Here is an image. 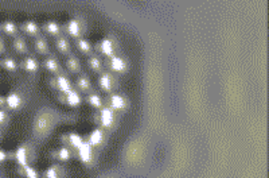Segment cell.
I'll use <instances>...</instances> for the list:
<instances>
[{"label": "cell", "instance_id": "cell-1", "mask_svg": "<svg viewBox=\"0 0 269 178\" xmlns=\"http://www.w3.org/2000/svg\"><path fill=\"white\" fill-rule=\"evenodd\" d=\"M90 119H92V123L98 129L111 130L113 129V125L116 124V112H113L111 108L105 106L101 110L92 114Z\"/></svg>", "mask_w": 269, "mask_h": 178}, {"label": "cell", "instance_id": "cell-2", "mask_svg": "<svg viewBox=\"0 0 269 178\" xmlns=\"http://www.w3.org/2000/svg\"><path fill=\"white\" fill-rule=\"evenodd\" d=\"M52 123H54L52 115L50 114V112H47V111H41V112L35 116V119H34V134H35L37 137H46V135L51 131Z\"/></svg>", "mask_w": 269, "mask_h": 178}, {"label": "cell", "instance_id": "cell-3", "mask_svg": "<svg viewBox=\"0 0 269 178\" xmlns=\"http://www.w3.org/2000/svg\"><path fill=\"white\" fill-rule=\"evenodd\" d=\"M34 158V150L30 144L23 143L16 146L12 151L8 152V159H12L18 166L30 165V161Z\"/></svg>", "mask_w": 269, "mask_h": 178}, {"label": "cell", "instance_id": "cell-4", "mask_svg": "<svg viewBox=\"0 0 269 178\" xmlns=\"http://www.w3.org/2000/svg\"><path fill=\"white\" fill-rule=\"evenodd\" d=\"M86 30V23L83 18H73V19L67 20L62 26V33H65L66 38L79 39L84 38V33Z\"/></svg>", "mask_w": 269, "mask_h": 178}, {"label": "cell", "instance_id": "cell-5", "mask_svg": "<svg viewBox=\"0 0 269 178\" xmlns=\"http://www.w3.org/2000/svg\"><path fill=\"white\" fill-rule=\"evenodd\" d=\"M117 42L115 39L109 38V37H105V38H101L100 41H97L93 45V52L97 54L98 57H105L106 60L113 56H116L117 52Z\"/></svg>", "mask_w": 269, "mask_h": 178}, {"label": "cell", "instance_id": "cell-6", "mask_svg": "<svg viewBox=\"0 0 269 178\" xmlns=\"http://www.w3.org/2000/svg\"><path fill=\"white\" fill-rule=\"evenodd\" d=\"M49 87L51 88L52 91H56L58 95L61 93H66V92L71 91L73 89V81L67 76H65L64 73L62 74H57V76H51L49 80Z\"/></svg>", "mask_w": 269, "mask_h": 178}, {"label": "cell", "instance_id": "cell-7", "mask_svg": "<svg viewBox=\"0 0 269 178\" xmlns=\"http://www.w3.org/2000/svg\"><path fill=\"white\" fill-rule=\"evenodd\" d=\"M105 106L111 108L113 112H123V111L127 110L128 107V100L127 97L121 93H109L105 99Z\"/></svg>", "mask_w": 269, "mask_h": 178}, {"label": "cell", "instance_id": "cell-8", "mask_svg": "<svg viewBox=\"0 0 269 178\" xmlns=\"http://www.w3.org/2000/svg\"><path fill=\"white\" fill-rule=\"evenodd\" d=\"M57 97H58V101L61 104H64V106L69 107V108H78L84 103L83 95L78 91H75L74 88L71 91L66 92V93H61Z\"/></svg>", "mask_w": 269, "mask_h": 178}, {"label": "cell", "instance_id": "cell-9", "mask_svg": "<svg viewBox=\"0 0 269 178\" xmlns=\"http://www.w3.org/2000/svg\"><path fill=\"white\" fill-rule=\"evenodd\" d=\"M60 142L62 146L65 147L70 148L73 151H75L77 148L81 146V144L85 142V138L81 135L79 133H75V131H69V133L62 134L60 137Z\"/></svg>", "mask_w": 269, "mask_h": 178}, {"label": "cell", "instance_id": "cell-10", "mask_svg": "<svg viewBox=\"0 0 269 178\" xmlns=\"http://www.w3.org/2000/svg\"><path fill=\"white\" fill-rule=\"evenodd\" d=\"M97 87L101 92L109 95V93H113V91L116 89L117 81L112 73L102 72L97 77Z\"/></svg>", "mask_w": 269, "mask_h": 178}, {"label": "cell", "instance_id": "cell-11", "mask_svg": "<svg viewBox=\"0 0 269 178\" xmlns=\"http://www.w3.org/2000/svg\"><path fill=\"white\" fill-rule=\"evenodd\" d=\"M105 68L106 72L109 70V73H116V74H124L128 70V62L127 60L121 56H113V57L108 58L105 62Z\"/></svg>", "mask_w": 269, "mask_h": 178}, {"label": "cell", "instance_id": "cell-12", "mask_svg": "<svg viewBox=\"0 0 269 178\" xmlns=\"http://www.w3.org/2000/svg\"><path fill=\"white\" fill-rule=\"evenodd\" d=\"M74 157L78 159V162H81L85 166H89L94 162V148L86 142H84L74 151Z\"/></svg>", "mask_w": 269, "mask_h": 178}, {"label": "cell", "instance_id": "cell-13", "mask_svg": "<svg viewBox=\"0 0 269 178\" xmlns=\"http://www.w3.org/2000/svg\"><path fill=\"white\" fill-rule=\"evenodd\" d=\"M105 138H106V135H105V130L94 127V129L86 135L85 142L89 144V146H92L93 148H97L104 144Z\"/></svg>", "mask_w": 269, "mask_h": 178}, {"label": "cell", "instance_id": "cell-14", "mask_svg": "<svg viewBox=\"0 0 269 178\" xmlns=\"http://www.w3.org/2000/svg\"><path fill=\"white\" fill-rule=\"evenodd\" d=\"M74 157V151L70 150V148L65 147V146H61L58 148H54L51 152H50V158L52 161H56L57 163H66L69 161H71V158Z\"/></svg>", "mask_w": 269, "mask_h": 178}, {"label": "cell", "instance_id": "cell-15", "mask_svg": "<svg viewBox=\"0 0 269 178\" xmlns=\"http://www.w3.org/2000/svg\"><path fill=\"white\" fill-rule=\"evenodd\" d=\"M42 66H43V69L47 70L50 74H52V76H57V74H62V73H64V69L61 66L60 61H58V58H57L56 56H52V54L43 58Z\"/></svg>", "mask_w": 269, "mask_h": 178}, {"label": "cell", "instance_id": "cell-16", "mask_svg": "<svg viewBox=\"0 0 269 178\" xmlns=\"http://www.w3.org/2000/svg\"><path fill=\"white\" fill-rule=\"evenodd\" d=\"M73 87H74L75 91H78L79 93H85V95L93 92V83H92L90 77L86 76V74H79L73 83Z\"/></svg>", "mask_w": 269, "mask_h": 178}, {"label": "cell", "instance_id": "cell-17", "mask_svg": "<svg viewBox=\"0 0 269 178\" xmlns=\"http://www.w3.org/2000/svg\"><path fill=\"white\" fill-rule=\"evenodd\" d=\"M6 100V111H18L23 106V96L19 92L12 91L4 96Z\"/></svg>", "mask_w": 269, "mask_h": 178}, {"label": "cell", "instance_id": "cell-18", "mask_svg": "<svg viewBox=\"0 0 269 178\" xmlns=\"http://www.w3.org/2000/svg\"><path fill=\"white\" fill-rule=\"evenodd\" d=\"M19 31H22L23 34L26 37H30V38L35 39L38 38L39 35H42L41 26L38 23L33 22V20H27V22H23L20 26H19Z\"/></svg>", "mask_w": 269, "mask_h": 178}, {"label": "cell", "instance_id": "cell-19", "mask_svg": "<svg viewBox=\"0 0 269 178\" xmlns=\"http://www.w3.org/2000/svg\"><path fill=\"white\" fill-rule=\"evenodd\" d=\"M65 68L71 74H79L83 72V62H81L78 56L71 53L65 58Z\"/></svg>", "mask_w": 269, "mask_h": 178}, {"label": "cell", "instance_id": "cell-20", "mask_svg": "<svg viewBox=\"0 0 269 178\" xmlns=\"http://www.w3.org/2000/svg\"><path fill=\"white\" fill-rule=\"evenodd\" d=\"M42 178H66V170L62 163H52L42 171Z\"/></svg>", "mask_w": 269, "mask_h": 178}, {"label": "cell", "instance_id": "cell-21", "mask_svg": "<svg viewBox=\"0 0 269 178\" xmlns=\"http://www.w3.org/2000/svg\"><path fill=\"white\" fill-rule=\"evenodd\" d=\"M39 61H38V58L35 57V56H31V54H29V56H24V57L22 58V61H20V64H19V68L22 69L23 72H27V73H35L39 70Z\"/></svg>", "mask_w": 269, "mask_h": 178}, {"label": "cell", "instance_id": "cell-22", "mask_svg": "<svg viewBox=\"0 0 269 178\" xmlns=\"http://www.w3.org/2000/svg\"><path fill=\"white\" fill-rule=\"evenodd\" d=\"M33 47L35 50V53L39 54V56H43V57H47L51 54V49H50V45L46 37L43 35H39L38 38L33 39Z\"/></svg>", "mask_w": 269, "mask_h": 178}, {"label": "cell", "instance_id": "cell-23", "mask_svg": "<svg viewBox=\"0 0 269 178\" xmlns=\"http://www.w3.org/2000/svg\"><path fill=\"white\" fill-rule=\"evenodd\" d=\"M12 50L19 56H29L30 54V46L27 43L26 38L22 35H18L15 38H12L11 42Z\"/></svg>", "mask_w": 269, "mask_h": 178}, {"label": "cell", "instance_id": "cell-24", "mask_svg": "<svg viewBox=\"0 0 269 178\" xmlns=\"http://www.w3.org/2000/svg\"><path fill=\"white\" fill-rule=\"evenodd\" d=\"M86 66H88L90 72L97 73V74L104 72L105 69L104 61L101 57H98L97 54H92L89 57H86Z\"/></svg>", "mask_w": 269, "mask_h": 178}, {"label": "cell", "instance_id": "cell-25", "mask_svg": "<svg viewBox=\"0 0 269 178\" xmlns=\"http://www.w3.org/2000/svg\"><path fill=\"white\" fill-rule=\"evenodd\" d=\"M41 30L43 31L46 35L52 37L54 39H57L58 37H61V35L64 34V33H62V26H61L60 23L52 22V20L43 23L41 26Z\"/></svg>", "mask_w": 269, "mask_h": 178}, {"label": "cell", "instance_id": "cell-26", "mask_svg": "<svg viewBox=\"0 0 269 178\" xmlns=\"http://www.w3.org/2000/svg\"><path fill=\"white\" fill-rule=\"evenodd\" d=\"M54 46H56L57 52L62 56H69L71 54V43L69 38H66L65 35H61L57 39H54Z\"/></svg>", "mask_w": 269, "mask_h": 178}, {"label": "cell", "instance_id": "cell-27", "mask_svg": "<svg viewBox=\"0 0 269 178\" xmlns=\"http://www.w3.org/2000/svg\"><path fill=\"white\" fill-rule=\"evenodd\" d=\"M85 103L94 111H98L101 110L102 107H105V100L102 99V96L96 93V92L88 93V95L85 96Z\"/></svg>", "mask_w": 269, "mask_h": 178}, {"label": "cell", "instance_id": "cell-28", "mask_svg": "<svg viewBox=\"0 0 269 178\" xmlns=\"http://www.w3.org/2000/svg\"><path fill=\"white\" fill-rule=\"evenodd\" d=\"M74 46H75V49H77V52H78L79 54L85 56V57H89V56L94 54L93 45H92V43H90V42L86 38L75 39Z\"/></svg>", "mask_w": 269, "mask_h": 178}, {"label": "cell", "instance_id": "cell-29", "mask_svg": "<svg viewBox=\"0 0 269 178\" xmlns=\"http://www.w3.org/2000/svg\"><path fill=\"white\" fill-rule=\"evenodd\" d=\"M0 33H3L4 35L11 37V38H15L19 35V26L15 22L4 20V22L0 23Z\"/></svg>", "mask_w": 269, "mask_h": 178}, {"label": "cell", "instance_id": "cell-30", "mask_svg": "<svg viewBox=\"0 0 269 178\" xmlns=\"http://www.w3.org/2000/svg\"><path fill=\"white\" fill-rule=\"evenodd\" d=\"M16 173L22 178H41V173L31 165H24V166L16 167Z\"/></svg>", "mask_w": 269, "mask_h": 178}, {"label": "cell", "instance_id": "cell-31", "mask_svg": "<svg viewBox=\"0 0 269 178\" xmlns=\"http://www.w3.org/2000/svg\"><path fill=\"white\" fill-rule=\"evenodd\" d=\"M0 68L6 72H16L19 69L18 61L11 56H4L0 58Z\"/></svg>", "mask_w": 269, "mask_h": 178}, {"label": "cell", "instance_id": "cell-32", "mask_svg": "<svg viewBox=\"0 0 269 178\" xmlns=\"http://www.w3.org/2000/svg\"><path fill=\"white\" fill-rule=\"evenodd\" d=\"M8 123H10V115H8V111L0 110V129H2V127H6Z\"/></svg>", "mask_w": 269, "mask_h": 178}, {"label": "cell", "instance_id": "cell-33", "mask_svg": "<svg viewBox=\"0 0 269 178\" xmlns=\"http://www.w3.org/2000/svg\"><path fill=\"white\" fill-rule=\"evenodd\" d=\"M7 53V43L4 41L3 37H0V56Z\"/></svg>", "mask_w": 269, "mask_h": 178}, {"label": "cell", "instance_id": "cell-34", "mask_svg": "<svg viewBox=\"0 0 269 178\" xmlns=\"http://www.w3.org/2000/svg\"><path fill=\"white\" fill-rule=\"evenodd\" d=\"M8 159V151H6L4 148L0 147V163L6 162Z\"/></svg>", "mask_w": 269, "mask_h": 178}]
</instances>
